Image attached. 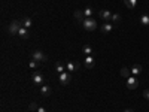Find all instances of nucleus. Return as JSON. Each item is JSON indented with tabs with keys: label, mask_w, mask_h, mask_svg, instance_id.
<instances>
[{
	"label": "nucleus",
	"mask_w": 149,
	"mask_h": 112,
	"mask_svg": "<svg viewBox=\"0 0 149 112\" xmlns=\"http://www.w3.org/2000/svg\"><path fill=\"white\" fill-rule=\"evenodd\" d=\"M29 66H30V69H39V61H36V60L31 58V61L29 63Z\"/></svg>",
	"instance_id": "obj_22"
},
{
	"label": "nucleus",
	"mask_w": 149,
	"mask_h": 112,
	"mask_svg": "<svg viewBox=\"0 0 149 112\" xmlns=\"http://www.w3.org/2000/svg\"><path fill=\"white\" fill-rule=\"evenodd\" d=\"M140 24L142 26H149V15L148 14H143L140 17Z\"/></svg>",
	"instance_id": "obj_18"
},
{
	"label": "nucleus",
	"mask_w": 149,
	"mask_h": 112,
	"mask_svg": "<svg viewBox=\"0 0 149 112\" xmlns=\"http://www.w3.org/2000/svg\"><path fill=\"white\" fill-rule=\"evenodd\" d=\"M31 58H33V60H36V61H39V63H45V61L48 60V57H46L42 51H39V49H37V51H33V52H31Z\"/></svg>",
	"instance_id": "obj_3"
},
{
	"label": "nucleus",
	"mask_w": 149,
	"mask_h": 112,
	"mask_svg": "<svg viewBox=\"0 0 149 112\" xmlns=\"http://www.w3.org/2000/svg\"><path fill=\"white\" fill-rule=\"evenodd\" d=\"M137 85H139V81H137V78H136V76L127 78V87H128L130 90H136V88H137Z\"/></svg>",
	"instance_id": "obj_6"
},
{
	"label": "nucleus",
	"mask_w": 149,
	"mask_h": 112,
	"mask_svg": "<svg viewBox=\"0 0 149 112\" xmlns=\"http://www.w3.org/2000/svg\"><path fill=\"white\" fill-rule=\"evenodd\" d=\"M18 34L22 37V39H27V37L30 36V34H29V29H26V27H21L19 32H18Z\"/></svg>",
	"instance_id": "obj_16"
},
{
	"label": "nucleus",
	"mask_w": 149,
	"mask_h": 112,
	"mask_svg": "<svg viewBox=\"0 0 149 112\" xmlns=\"http://www.w3.org/2000/svg\"><path fill=\"white\" fill-rule=\"evenodd\" d=\"M130 73H131V69H128V67H122L121 69V75L124 78H130Z\"/></svg>",
	"instance_id": "obj_20"
},
{
	"label": "nucleus",
	"mask_w": 149,
	"mask_h": 112,
	"mask_svg": "<svg viewBox=\"0 0 149 112\" xmlns=\"http://www.w3.org/2000/svg\"><path fill=\"white\" fill-rule=\"evenodd\" d=\"M51 93H52V90H51V87H49V85H42L40 87V94L42 96H45V97H48V96H51Z\"/></svg>",
	"instance_id": "obj_11"
},
{
	"label": "nucleus",
	"mask_w": 149,
	"mask_h": 112,
	"mask_svg": "<svg viewBox=\"0 0 149 112\" xmlns=\"http://www.w3.org/2000/svg\"><path fill=\"white\" fill-rule=\"evenodd\" d=\"M29 109H30V111H37V109H39V106H37V103L33 102V103L29 105Z\"/></svg>",
	"instance_id": "obj_24"
},
{
	"label": "nucleus",
	"mask_w": 149,
	"mask_h": 112,
	"mask_svg": "<svg viewBox=\"0 0 149 112\" xmlns=\"http://www.w3.org/2000/svg\"><path fill=\"white\" fill-rule=\"evenodd\" d=\"M31 81H33L34 85H43L45 78H43V75H42L40 72H34V73H33V76H31Z\"/></svg>",
	"instance_id": "obj_5"
},
{
	"label": "nucleus",
	"mask_w": 149,
	"mask_h": 112,
	"mask_svg": "<svg viewBox=\"0 0 149 112\" xmlns=\"http://www.w3.org/2000/svg\"><path fill=\"white\" fill-rule=\"evenodd\" d=\"M100 30H102V33L107 34V33H110L112 30H113V26H112L110 22H103V26L100 27Z\"/></svg>",
	"instance_id": "obj_10"
},
{
	"label": "nucleus",
	"mask_w": 149,
	"mask_h": 112,
	"mask_svg": "<svg viewBox=\"0 0 149 112\" xmlns=\"http://www.w3.org/2000/svg\"><path fill=\"white\" fill-rule=\"evenodd\" d=\"M93 12H94V9H93L91 6H86V8L84 9V15H85V18H91V17H93Z\"/></svg>",
	"instance_id": "obj_17"
},
{
	"label": "nucleus",
	"mask_w": 149,
	"mask_h": 112,
	"mask_svg": "<svg viewBox=\"0 0 149 112\" xmlns=\"http://www.w3.org/2000/svg\"><path fill=\"white\" fill-rule=\"evenodd\" d=\"M82 52L85 54V57H86V55H93V46L85 45V46H84V49H82Z\"/></svg>",
	"instance_id": "obj_19"
},
{
	"label": "nucleus",
	"mask_w": 149,
	"mask_h": 112,
	"mask_svg": "<svg viewBox=\"0 0 149 112\" xmlns=\"http://www.w3.org/2000/svg\"><path fill=\"white\" fill-rule=\"evenodd\" d=\"M74 18H76V20H79V21H84V20H85L84 10H76V12H74Z\"/></svg>",
	"instance_id": "obj_21"
},
{
	"label": "nucleus",
	"mask_w": 149,
	"mask_h": 112,
	"mask_svg": "<svg viewBox=\"0 0 149 112\" xmlns=\"http://www.w3.org/2000/svg\"><path fill=\"white\" fill-rule=\"evenodd\" d=\"M124 112H133V111H130V109H127V111H124Z\"/></svg>",
	"instance_id": "obj_27"
},
{
	"label": "nucleus",
	"mask_w": 149,
	"mask_h": 112,
	"mask_svg": "<svg viewBox=\"0 0 149 112\" xmlns=\"http://www.w3.org/2000/svg\"><path fill=\"white\" fill-rule=\"evenodd\" d=\"M124 3H125V6L128 9H134L137 6V0H124Z\"/></svg>",
	"instance_id": "obj_15"
},
{
	"label": "nucleus",
	"mask_w": 149,
	"mask_h": 112,
	"mask_svg": "<svg viewBox=\"0 0 149 112\" xmlns=\"http://www.w3.org/2000/svg\"><path fill=\"white\" fill-rule=\"evenodd\" d=\"M81 66H79V63H73V61H67L66 63V70L67 72H73V70H78Z\"/></svg>",
	"instance_id": "obj_9"
},
{
	"label": "nucleus",
	"mask_w": 149,
	"mask_h": 112,
	"mask_svg": "<svg viewBox=\"0 0 149 112\" xmlns=\"http://www.w3.org/2000/svg\"><path fill=\"white\" fill-rule=\"evenodd\" d=\"M94 64H95L94 57H93V55H86V57H85V61H84L85 69H93V67H94Z\"/></svg>",
	"instance_id": "obj_7"
},
{
	"label": "nucleus",
	"mask_w": 149,
	"mask_h": 112,
	"mask_svg": "<svg viewBox=\"0 0 149 112\" xmlns=\"http://www.w3.org/2000/svg\"><path fill=\"white\" fill-rule=\"evenodd\" d=\"M110 21H113V22H119V21H121V15H119V14H112Z\"/></svg>",
	"instance_id": "obj_23"
},
{
	"label": "nucleus",
	"mask_w": 149,
	"mask_h": 112,
	"mask_svg": "<svg viewBox=\"0 0 149 112\" xmlns=\"http://www.w3.org/2000/svg\"><path fill=\"white\" fill-rule=\"evenodd\" d=\"M19 29H21V21L19 20H14L9 26H8V32H9V34L10 36H14V34H18V32H19Z\"/></svg>",
	"instance_id": "obj_2"
},
{
	"label": "nucleus",
	"mask_w": 149,
	"mask_h": 112,
	"mask_svg": "<svg viewBox=\"0 0 149 112\" xmlns=\"http://www.w3.org/2000/svg\"><path fill=\"white\" fill-rule=\"evenodd\" d=\"M143 97L149 100V90H145V91H143Z\"/></svg>",
	"instance_id": "obj_25"
},
{
	"label": "nucleus",
	"mask_w": 149,
	"mask_h": 112,
	"mask_svg": "<svg viewBox=\"0 0 149 112\" xmlns=\"http://www.w3.org/2000/svg\"><path fill=\"white\" fill-rule=\"evenodd\" d=\"M58 81H60V84L61 85H69V82L72 81V78H70V72H63V73H60L58 75Z\"/></svg>",
	"instance_id": "obj_4"
},
{
	"label": "nucleus",
	"mask_w": 149,
	"mask_h": 112,
	"mask_svg": "<svg viewBox=\"0 0 149 112\" xmlns=\"http://www.w3.org/2000/svg\"><path fill=\"white\" fill-rule=\"evenodd\" d=\"M100 18L104 20V22H109L110 18H112V14H110V10L109 9H102L100 10Z\"/></svg>",
	"instance_id": "obj_8"
},
{
	"label": "nucleus",
	"mask_w": 149,
	"mask_h": 112,
	"mask_svg": "<svg viewBox=\"0 0 149 112\" xmlns=\"http://www.w3.org/2000/svg\"><path fill=\"white\" fill-rule=\"evenodd\" d=\"M82 27L86 30V32H94L97 29V21L91 17V18H85L82 21Z\"/></svg>",
	"instance_id": "obj_1"
},
{
	"label": "nucleus",
	"mask_w": 149,
	"mask_h": 112,
	"mask_svg": "<svg viewBox=\"0 0 149 112\" xmlns=\"http://www.w3.org/2000/svg\"><path fill=\"white\" fill-rule=\"evenodd\" d=\"M37 112H46V109H45V108H42V106H39V109H37Z\"/></svg>",
	"instance_id": "obj_26"
},
{
	"label": "nucleus",
	"mask_w": 149,
	"mask_h": 112,
	"mask_svg": "<svg viewBox=\"0 0 149 112\" xmlns=\"http://www.w3.org/2000/svg\"><path fill=\"white\" fill-rule=\"evenodd\" d=\"M55 70H57L58 75L63 73V72H66V64L63 63V61H57V63H55Z\"/></svg>",
	"instance_id": "obj_12"
},
{
	"label": "nucleus",
	"mask_w": 149,
	"mask_h": 112,
	"mask_svg": "<svg viewBox=\"0 0 149 112\" xmlns=\"http://www.w3.org/2000/svg\"><path fill=\"white\" fill-rule=\"evenodd\" d=\"M33 26V21L30 18H22L21 20V27H26V29H30Z\"/></svg>",
	"instance_id": "obj_13"
},
{
	"label": "nucleus",
	"mask_w": 149,
	"mask_h": 112,
	"mask_svg": "<svg viewBox=\"0 0 149 112\" xmlns=\"http://www.w3.org/2000/svg\"><path fill=\"white\" fill-rule=\"evenodd\" d=\"M131 73L134 75V76H139V75L142 73V66H140V64H134V66L131 67Z\"/></svg>",
	"instance_id": "obj_14"
}]
</instances>
